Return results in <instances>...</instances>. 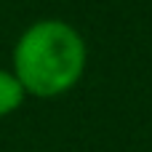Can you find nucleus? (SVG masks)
<instances>
[{"label":"nucleus","instance_id":"nucleus-1","mask_svg":"<svg viewBox=\"0 0 152 152\" xmlns=\"http://www.w3.org/2000/svg\"><path fill=\"white\" fill-rule=\"evenodd\" d=\"M88 64L83 35L61 19L32 21L13 45V75L27 96H61L77 86Z\"/></svg>","mask_w":152,"mask_h":152},{"label":"nucleus","instance_id":"nucleus-2","mask_svg":"<svg viewBox=\"0 0 152 152\" xmlns=\"http://www.w3.org/2000/svg\"><path fill=\"white\" fill-rule=\"evenodd\" d=\"M27 99V91L21 88V83L16 80V75L11 69H0V118L16 112Z\"/></svg>","mask_w":152,"mask_h":152}]
</instances>
